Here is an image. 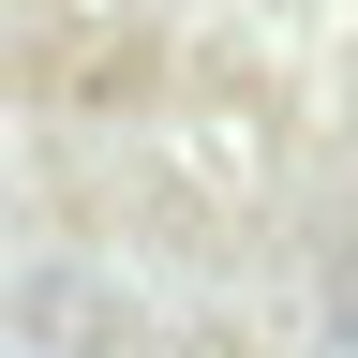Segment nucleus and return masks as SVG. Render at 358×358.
I'll list each match as a JSON object with an SVG mask.
<instances>
[{"instance_id": "1", "label": "nucleus", "mask_w": 358, "mask_h": 358, "mask_svg": "<svg viewBox=\"0 0 358 358\" xmlns=\"http://www.w3.org/2000/svg\"><path fill=\"white\" fill-rule=\"evenodd\" d=\"M329 358H358V284H343V313H329Z\"/></svg>"}]
</instances>
